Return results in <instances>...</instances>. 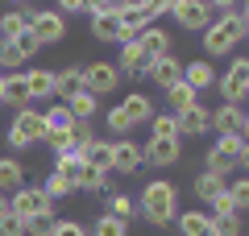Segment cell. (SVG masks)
<instances>
[{
    "label": "cell",
    "instance_id": "obj_53",
    "mask_svg": "<svg viewBox=\"0 0 249 236\" xmlns=\"http://www.w3.org/2000/svg\"><path fill=\"white\" fill-rule=\"evenodd\" d=\"M237 13H241L245 21H249V0H241V4H237Z\"/></svg>",
    "mask_w": 249,
    "mask_h": 236
},
{
    "label": "cell",
    "instance_id": "obj_40",
    "mask_svg": "<svg viewBox=\"0 0 249 236\" xmlns=\"http://www.w3.org/2000/svg\"><path fill=\"white\" fill-rule=\"evenodd\" d=\"M21 29H25V13L21 9H9L4 17H0V37H17Z\"/></svg>",
    "mask_w": 249,
    "mask_h": 236
},
{
    "label": "cell",
    "instance_id": "obj_43",
    "mask_svg": "<svg viewBox=\"0 0 249 236\" xmlns=\"http://www.w3.org/2000/svg\"><path fill=\"white\" fill-rule=\"evenodd\" d=\"M91 141H96V129H91V120H75V129H71V145L83 153Z\"/></svg>",
    "mask_w": 249,
    "mask_h": 236
},
{
    "label": "cell",
    "instance_id": "obj_33",
    "mask_svg": "<svg viewBox=\"0 0 249 236\" xmlns=\"http://www.w3.org/2000/svg\"><path fill=\"white\" fill-rule=\"evenodd\" d=\"M91 236H129V224L124 219H116V216H108V211H100V219L88 228Z\"/></svg>",
    "mask_w": 249,
    "mask_h": 236
},
{
    "label": "cell",
    "instance_id": "obj_6",
    "mask_svg": "<svg viewBox=\"0 0 249 236\" xmlns=\"http://www.w3.org/2000/svg\"><path fill=\"white\" fill-rule=\"evenodd\" d=\"M216 87H220L224 104H241V100L249 96V58H232L229 70L216 79Z\"/></svg>",
    "mask_w": 249,
    "mask_h": 236
},
{
    "label": "cell",
    "instance_id": "obj_42",
    "mask_svg": "<svg viewBox=\"0 0 249 236\" xmlns=\"http://www.w3.org/2000/svg\"><path fill=\"white\" fill-rule=\"evenodd\" d=\"M9 42H13V46H17V54H21V58H34V54H37V50H42V42H37V37H34V34H29V25H25V29H21V34H17V37H9Z\"/></svg>",
    "mask_w": 249,
    "mask_h": 236
},
{
    "label": "cell",
    "instance_id": "obj_7",
    "mask_svg": "<svg viewBox=\"0 0 249 236\" xmlns=\"http://www.w3.org/2000/svg\"><path fill=\"white\" fill-rule=\"evenodd\" d=\"M170 17H175V25L191 29V34H204V29L212 25L208 0H175V4H170Z\"/></svg>",
    "mask_w": 249,
    "mask_h": 236
},
{
    "label": "cell",
    "instance_id": "obj_1",
    "mask_svg": "<svg viewBox=\"0 0 249 236\" xmlns=\"http://www.w3.org/2000/svg\"><path fill=\"white\" fill-rule=\"evenodd\" d=\"M137 211L145 216V224H150V228L175 224V216H178V186L170 183V178H154V183H145Z\"/></svg>",
    "mask_w": 249,
    "mask_h": 236
},
{
    "label": "cell",
    "instance_id": "obj_18",
    "mask_svg": "<svg viewBox=\"0 0 249 236\" xmlns=\"http://www.w3.org/2000/svg\"><path fill=\"white\" fill-rule=\"evenodd\" d=\"M116 21H121V42H137V37H142V29L154 25V21L145 17V9H129V4L116 13Z\"/></svg>",
    "mask_w": 249,
    "mask_h": 236
},
{
    "label": "cell",
    "instance_id": "obj_8",
    "mask_svg": "<svg viewBox=\"0 0 249 236\" xmlns=\"http://www.w3.org/2000/svg\"><path fill=\"white\" fill-rule=\"evenodd\" d=\"M121 87V70H116V62H88L83 67V91H91V96H108V91Z\"/></svg>",
    "mask_w": 249,
    "mask_h": 236
},
{
    "label": "cell",
    "instance_id": "obj_4",
    "mask_svg": "<svg viewBox=\"0 0 249 236\" xmlns=\"http://www.w3.org/2000/svg\"><path fill=\"white\" fill-rule=\"evenodd\" d=\"M42 137H46V116L37 112L34 104L21 108V112L13 116V124H9V149H29L34 141H42Z\"/></svg>",
    "mask_w": 249,
    "mask_h": 236
},
{
    "label": "cell",
    "instance_id": "obj_9",
    "mask_svg": "<svg viewBox=\"0 0 249 236\" xmlns=\"http://www.w3.org/2000/svg\"><path fill=\"white\" fill-rule=\"evenodd\" d=\"M142 162H145V166H158V170L175 166V162H183V141H162V137H150V141L142 145Z\"/></svg>",
    "mask_w": 249,
    "mask_h": 236
},
{
    "label": "cell",
    "instance_id": "obj_49",
    "mask_svg": "<svg viewBox=\"0 0 249 236\" xmlns=\"http://www.w3.org/2000/svg\"><path fill=\"white\" fill-rule=\"evenodd\" d=\"M170 4H175V0H145L142 9H145V17H150V21H158V17H166V13H170Z\"/></svg>",
    "mask_w": 249,
    "mask_h": 236
},
{
    "label": "cell",
    "instance_id": "obj_36",
    "mask_svg": "<svg viewBox=\"0 0 249 236\" xmlns=\"http://www.w3.org/2000/svg\"><path fill=\"white\" fill-rule=\"evenodd\" d=\"M21 54H17V46L9 42V37H0V75H13V70H21Z\"/></svg>",
    "mask_w": 249,
    "mask_h": 236
},
{
    "label": "cell",
    "instance_id": "obj_28",
    "mask_svg": "<svg viewBox=\"0 0 249 236\" xmlns=\"http://www.w3.org/2000/svg\"><path fill=\"white\" fill-rule=\"evenodd\" d=\"M224 183H229V178L212 174V170H204V174H196V199H199V203H212L216 195L224 191Z\"/></svg>",
    "mask_w": 249,
    "mask_h": 236
},
{
    "label": "cell",
    "instance_id": "obj_26",
    "mask_svg": "<svg viewBox=\"0 0 249 236\" xmlns=\"http://www.w3.org/2000/svg\"><path fill=\"white\" fill-rule=\"evenodd\" d=\"M62 104H67V112H71L75 120H91V116L100 112V100L91 96V91H75V96L62 100Z\"/></svg>",
    "mask_w": 249,
    "mask_h": 236
},
{
    "label": "cell",
    "instance_id": "obj_45",
    "mask_svg": "<svg viewBox=\"0 0 249 236\" xmlns=\"http://www.w3.org/2000/svg\"><path fill=\"white\" fill-rule=\"evenodd\" d=\"M50 236H91L83 219H54V232Z\"/></svg>",
    "mask_w": 249,
    "mask_h": 236
},
{
    "label": "cell",
    "instance_id": "obj_13",
    "mask_svg": "<svg viewBox=\"0 0 249 236\" xmlns=\"http://www.w3.org/2000/svg\"><path fill=\"white\" fill-rule=\"evenodd\" d=\"M137 46L145 50V58H166V54L175 50V37H170L166 25H150V29H142Z\"/></svg>",
    "mask_w": 249,
    "mask_h": 236
},
{
    "label": "cell",
    "instance_id": "obj_11",
    "mask_svg": "<svg viewBox=\"0 0 249 236\" xmlns=\"http://www.w3.org/2000/svg\"><path fill=\"white\" fill-rule=\"evenodd\" d=\"M116 70L121 75H129V79H145L150 75V67H154V58H145V50L137 42H121V54H116Z\"/></svg>",
    "mask_w": 249,
    "mask_h": 236
},
{
    "label": "cell",
    "instance_id": "obj_21",
    "mask_svg": "<svg viewBox=\"0 0 249 236\" xmlns=\"http://www.w3.org/2000/svg\"><path fill=\"white\" fill-rule=\"evenodd\" d=\"M75 91H83V67H62V70H54V96H58V100H71Z\"/></svg>",
    "mask_w": 249,
    "mask_h": 236
},
{
    "label": "cell",
    "instance_id": "obj_10",
    "mask_svg": "<svg viewBox=\"0 0 249 236\" xmlns=\"http://www.w3.org/2000/svg\"><path fill=\"white\" fill-rule=\"evenodd\" d=\"M145 162H142V145L133 137H116L112 141V170L116 174H137Z\"/></svg>",
    "mask_w": 249,
    "mask_h": 236
},
{
    "label": "cell",
    "instance_id": "obj_20",
    "mask_svg": "<svg viewBox=\"0 0 249 236\" xmlns=\"http://www.w3.org/2000/svg\"><path fill=\"white\" fill-rule=\"evenodd\" d=\"M25 87H29V104H37V100H50L54 96V70H25Z\"/></svg>",
    "mask_w": 249,
    "mask_h": 236
},
{
    "label": "cell",
    "instance_id": "obj_32",
    "mask_svg": "<svg viewBox=\"0 0 249 236\" xmlns=\"http://www.w3.org/2000/svg\"><path fill=\"white\" fill-rule=\"evenodd\" d=\"M108 216L124 219V224H133V216H137V203L129 199L124 191H108Z\"/></svg>",
    "mask_w": 249,
    "mask_h": 236
},
{
    "label": "cell",
    "instance_id": "obj_22",
    "mask_svg": "<svg viewBox=\"0 0 249 236\" xmlns=\"http://www.w3.org/2000/svg\"><path fill=\"white\" fill-rule=\"evenodd\" d=\"M91 37L121 46V21H116V13H91Z\"/></svg>",
    "mask_w": 249,
    "mask_h": 236
},
{
    "label": "cell",
    "instance_id": "obj_54",
    "mask_svg": "<svg viewBox=\"0 0 249 236\" xmlns=\"http://www.w3.org/2000/svg\"><path fill=\"white\" fill-rule=\"evenodd\" d=\"M4 211H9V195L0 191V216H4Z\"/></svg>",
    "mask_w": 249,
    "mask_h": 236
},
{
    "label": "cell",
    "instance_id": "obj_41",
    "mask_svg": "<svg viewBox=\"0 0 249 236\" xmlns=\"http://www.w3.org/2000/svg\"><path fill=\"white\" fill-rule=\"evenodd\" d=\"M42 191L50 195L54 203H58V199H67V195H75V186L67 183V178H62V174H50V178H46V183H42Z\"/></svg>",
    "mask_w": 249,
    "mask_h": 236
},
{
    "label": "cell",
    "instance_id": "obj_37",
    "mask_svg": "<svg viewBox=\"0 0 249 236\" xmlns=\"http://www.w3.org/2000/svg\"><path fill=\"white\" fill-rule=\"evenodd\" d=\"M208 170H212V174H220V178H229L232 170H237V157H229V153H220V149H208Z\"/></svg>",
    "mask_w": 249,
    "mask_h": 236
},
{
    "label": "cell",
    "instance_id": "obj_31",
    "mask_svg": "<svg viewBox=\"0 0 249 236\" xmlns=\"http://www.w3.org/2000/svg\"><path fill=\"white\" fill-rule=\"evenodd\" d=\"M79 166H83V153H79V149L54 153V174H62V178H67L71 186H75V174H79Z\"/></svg>",
    "mask_w": 249,
    "mask_h": 236
},
{
    "label": "cell",
    "instance_id": "obj_15",
    "mask_svg": "<svg viewBox=\"0 0 249 236\" xmlns=\"http://www.w3.org/2000/svg\"><path fill=\"white\" fill-rule=\"evenodd\" d=\"M154 83L158 91H166V87H175L178 79H183V62L175 58V54H166V58H154V67H150V75H145Z\"/></svg>",
    "mask_w": 249,
    "mask_h": 236
},
{
    "label": "cell",
    "instance_id": "obj_56",
    "mask_svg": "<svg viewBox=\"0 0 249 236\" xmlns=\"http://www.w3.org/2000/svg\"><path fill=\"white\" fill-rule=\"evenodd\" d=\"M0 104H4V75H0Z\"/></svg>",
    "mask_w": 249,
    "mask_h": 236
},
{
    "label": "cell",
    "instance_id": "obj_52",
    "mask_svg": "<svg viewBox=\"0 0 249 236\" xmlns=\"http://www.w3.org/2000/svg\"><path fill=\"white\" fill-rule=\"evenodd\" d=\"M237 166H245V170H249V141L241 145V153H237Z\"/></svg>",
    "mask_w": 249,
    "mask_h": 236
},
{
    "label": "cell",
    "instance_id": "obj_34",
    "mask_svg": "<svg viewBox=\"0 0 249 236\" xmlns=\"http://www.w3.org/2000/svg\"><path fill=\"white\" fill-rule=\"evenodd\" d=\"M224 195L232 199V207L237 211H249V174L232 178V183H224Z\"/></svg>",
    "mask_w": 249,
    "mask_h": 236
},
{
    "label": "cell",
    "instance_id": "obj_55",
    "mask_svg": "<svg viewBox=\"0 0 249 236\" xmlns=\"http://www.w3.org/2000/svg\"><path fill=\"white\" fill-rule=\"evenodd\" d=\"M241 137H245V141H249V108H245V129H241Z\"/></svg>",
    "mask_w": 249,
    "mask_h": 236
},
{
    "label": "cell",
    "instance_id": "obj_24",
    "mask_svg": "<svg viewBox=\"0 0 249 236\" xmlns=\"http://www.w3.org/2000/svg\"><path fill=\"white\" fill-rule=\"evenodd\" d=\"M17 186H25V166H21L17 157H0V191L13 195Z\"/></svg>",
    "mask_w": 249,
    "mask_h": 236
},
{
    "label": "cell",
    "instance_id": "obj_16",
    "mask_svg": "<svg viewBox=\"0 0 249 236\" xmlns=\"http://www.w3.org/2000/svg\"><path fill=\"white\" fill-rule=\"evenodd\" d=\"M175 228L183 236H212V216L204 207H191V211H178L175 216Z\"/></svg>",
    "mask_w": 249,
    "mask_h": 236
},
{
    "label": "cell",
    "instance_id": "obj_39",
    "mask_svg": "<svg viewBox=\"0 0 249 236\" xmlns=\"http://www.w3.org/2000/svg\"><path fill=\"white\" fill-rule=\"evenodd\" d=\"M104 124H108V129L116 133V137H129V133H133V120H129V116L121 112V104H116V108H108V116H104Z\"/></svg>",
    "mask_w": 249,
    "mask_h": 236
},
{
    "label": "cell",
    "instance_id": "obj_29",
    "mask_svg": "<svg viewBox=\"0 0 249 236\" xmlns=\"http://www.w3.org/2000/svg\"><path fill=\"white\" fill-rule=\"evenodd\" d=\"M150 137L183 141V137H178V120H175V112H154V116H150Z\"/></svg>",
    "mask_w": 249,
    "mask_h": 236
},
{
    "label": "cell",
    "instance_id": "obj_19",
    "mask_svg": "<svg viewBox=\"0 0 249 236\" xmlns=\"http://www.w3.org/2000/svg\"><path fill=\"white\" fill-rule=\"evenodd\" d=\"M121 112L133 120V129L137 124H150V116H154V104H150V96L145 91H129V96L121 100Z\"/></svg>",
    "mask_w": 249,
    "mask_h": 236
},
{
    "label": "cell",
    "instance_id": "obj_17",
    "mask_svg": "<svg viewBox=\"0 0 249 236\" xmlns=\"http://www.w3.org/2000/svg\"><path fill=\"white\" fill-rule=\"evenodd\" d=\"M212 129L220 133V137L241 133V129H245V108H241V104H220V108L212 112Z\"/></svg>",
    "mask_w": 249,
    "mask_h": 236
},
{
    "label": "cell",
    "instance_id": "obj_3",
    "mask_svg": "<svg viewBox=\"0 0 249 236\" xmlns=\"http://www.w3.org/2000/svg\"><path fill=\"white\" fill-rule=\"evenodd\" d=\"M21 13H25L29 34H34L42 46H58L62 37H67V17H62L58 9H34V4H25Z\"/></svg>",
    "mask_w": 249,
    "mask_h": 236
},
{
    "label": "cell",
    "instance_id": "obj_44",
    "mask_svg": "<svg viewBox=\"0 0 249 236\" xmlns=\"http://www.w3.org/2000/svg\"><path fill=\"white\" fill-rule=\"evenodd\" d=\"M212 236H241V211H237V216L212 219Z\"/></svg>",
    "mask_w": 249,
    "mask_h": 236
},
{
    "label": "cell",
    "instance_id": "obj_23",
    "mask_svg": "<svg viewBox=\"0 0 249 236\" xmlns=\"http://www.w3.org/2000/svg\"><path fill=\"white\" fill-rule=\"evenodd\" d=\"M4 104L9 108H29V87H25V70H13V75H4Z\"/></svg>",
    "mask_w": 249,
    "mask_h": 236
},
{
    "label": "cell",
    "instance_id": "obj_5",
    "mask_svg": "<svg viewBox=\"0 0 249 236\" xmlns=\"http://www.w3.org/2000/svg\"><path fill=\"white\" fill-rule=\"evenodd\" d=\"M9 211L21 219V224H25V219L42 216V211H54V199H50V195H46L37 183H34V186H17V191L9 195Z\"/></svg>",
    "mask_w": 249,
    "mask_h": 236
},
{
    "label": "cell",
    "instance_id": "obj_25",
    "mask_svg": "<svg viewBox=\"0 0 249 236\" xmlns=\"http://www.w3.org/2000/svg\"><path fill=\"white\" fill-rule=\"evenodd\" d=\"M83 162L88 166H96V170H104V174H112V141H91L88 149H83Z\"/></svg>",
    "mask_w": 249,
    "mask_h": 236
},
{
    "label": "cell",
    "instance_id": "obj_57",
    "mask_svg": "<svg viewBox=\"0 0 249 236\" xmlns=\"http://www.w3.org/2000/svg\"><path fill=\"white\" fill-rule=\"evenodd\" d=\"M245 42H249V21H245Z\"/></svg>",
    "mask_w": 249,
    "mask_h": 236
},
{
    "label": "cell",
    "instance_id": "obj_51",
    "mask_svg": "<svg viewBox=\"0 0 249 236\" xmlns=\"http://www.w3.org/2000/svg\"><path fill=\"white\" fill-rule=\"evenodd\" d=\"M237 4H241V0H208V9H212V13H237Z\"/></svg>",
    "mask_w": 249,
    "mask_h": 236
},
{
    "label": "cell",
    "instance_id": "obj_50",
    "mask_svg": "<svg viewBox=\"0 0 249 236\" xmlns=\"http://www.w3.org/2000/svg\"><path fill=\"white\" fill-rule=\"evenodd\" d=\"M58 13H88V0H58Z\"/></svg>",
    "mask_w": 249,
    "mask_h": 236
},
{
    "label": "cell",
    "instance_id": "obj_47",
    "mask_svg": "<svg viewBox=\"0 0 249 236\" xmlns=\"http://www.w3.org/2000/svg\"><path fill=\"white\" fill-rule=\"evenodd\" d=\"M0 236H25V224H21L13 211H4V216H0Z\"/></svg>",
    "mask_w": 249,
    "mask_h": 236
},
{
    "label": "cell",
    "instance_id": "obj_30",
    "mask_svg": "<svg viewBox=\"0 0 249 236\" xmlns=\"http://www.w3.org/2000/svg\"><path fill=\"white\" fill-rule=\"evenodd\" d=\"M191 104H199V96L187 87L183 79H178L175 87H166V112H183V108H191Z\"/></svg>",
    "mask_w": 249,
    "mask_h": 236
},
{
    "label": "cell",
    "instance_id": "obj_58",
    "mask_svg": "<svg viewBox=\"0 0 249 236\" xmlns=\"http://www.w3.org/2000/svg\"><path fill=\"white\" fill-rule=\"evenodd\" d=\"M13 4H25V0H13Z\"/></svg>",
    "mask_w": 249,
    "mask_h": 236
},
{
    "label": "cell",
    "instance_id": "obj_2",
    "mask_svg": "<svg viewBox=\"0 0 249 236\" xmlns=\"http://www.w3.org/2000/svg\"><path fill=\"white\" fill-rule=\"evenodd\" d=\"M241 42H245V17H241V13H220V17H212V25L204 29V54H212V58L232 54Z\"/></svg>",
    "mask_w": 249,
    "mask_h": 236
},
{
    "label": "cell",
    "instance_id": "obj_27",
    "mask_svg": "<svg viewBox=\"0 0 249 236\" xmlns=\"http://www.w3.org/2000/svg\"><path fill=\"white\" fill-rule=\"evenodd\" d=\"M75 191H112V186H108V174H104V170H96V166L83 162L79 174H75Z\"/></svg>",
    "mask_w": 249,
    "mask_h": 236
},
{
    "label": "cell",
    "instance_id": "obj_46",
    "mask_svg": "<svg viewBox=\"0 0 249 236\" xmlns=\"http://www.w3.org/2000/svg\"><path fill=\"white\" fill-rule=\"evenodd\" d=\"M208 216H212V219H220V216H237V207H232V199L220 191L212 203H208Z\"/></svg>",
    "mask_w": 249,
    "mask_h": 236
},
{
    "label": "cell",
    "instance_id": "obj_35",
    "mask_svg": "<svg viewBox=\"0 0 249 236\" xmlns=\"http://www.w3.org/2000/svg\"><path fill=\"white\" fill-rule=\"evenodd\" d=\"M46 129H58V133H71L75 129V116L67 112V104H54V108H46Z\"/></svg>",
    "mask_w": 249,
    "mask_h": 236
},
{
    "label": "cell",
    "instance_id": "obj_38",
    "mask_svg": "<svg viewBox=\"0 0 249 236\" xmlns=\"http://www.w3.org/2000/svg\"><path fill=\"white\" fill-rule=\"evenodd\" d=\"M54 211H42V216H34V219H25V236H50L54 232Z\"/></svg>",
    "mask_w": 249,
    "mask_h": 236
},
{
    "label": "cell",
    "instance_id": "obj_14",
    "mask_svg": "<svg viewBox=\"0 0 249 236\" xmlns=\"http://www.w3.org/2000/svg\"><path fill=\"white\" fill-rule=\"evenodd\" d=\"M183 83H187L191 91H196V96H204V91L216 83L212 62H208V58H191V62H183Z\"/></svg>",
    "mask_w": 249,
    "mask_h": 236
},
{
    "label": "cell",
    "instance_id": "obj_48",
    "mask_svg": "<svg viewBox=\"0 0 249 236\" xmlns=\"http://www.w3.org/2000/svg\"><path fill=\"white\" fill-rule=\"evenodd\" d=\"M241 145H245V137H241V133H229V137L216 141V149H220V153H229V157H237V153H241Z\"/></svg>",
    "mask_w": 249,
    "mask_h": 236
},
{
    "label": "cell",
    "instance_id": "obj_12",
    "mask_svg": "<svg viewBox=\"0 0 249 236\" xmlns=\"http://www.w3.org/2000/svg\"><path fill=\"white\" fill-rule=\"evenodd\" d=\"M175 120H178V137H204L212 129V112L204 104H191L183 112H175Z\"/></svg>",
    "mask_w": 249,
    "mask_h": 236
}]
</instances>
